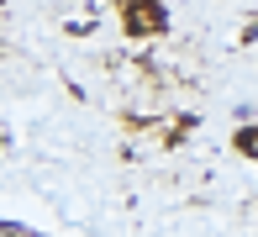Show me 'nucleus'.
Wrapping results in <instances>:
<instances>
[{
  "label": "nucleus",
  "mask_w": 258,
  "mask_h": 237,
  "mask_svg": "<svg viewBox=\"0 0 258 237\" xmlns=\"http://www.w3.org/2000/svg\"><path fill=\"white\" fill-rule=\"evenodd\" d=\"M121 16H126V32L132 37H153V32H163V0H126L121 6Z\"/></svg>",
  "instance_id": "nucleus-1"
},
{
  "label": "nucleus",
  "mask_w": 258,
  "mask_h": 237,
  "mask_svg": "<svg viewBox=\"0 0 258 237\" xmlns=\"http://www.w3.org/2000/svg\"><path fill=\"white\" fill-rule=\"evenodd\" d=\"M237 148H242V153H248V158L258 163V127H242V132H237Z\"/></svg>",
  "instance_id": "nucleus-2"
},
{
  "label": "nucleus",
  "mask_w": 258,
  "mask_h": 237,
  "mask_svg": "<svg viewBox=\"0 0 258 237\" xmlns=\"http://www.w3.org/2000/svg\"><path fill=\"white\" fill-rule=\"evenodd\" d=\"M0 6H6V0H0Z\"/></svg>",
  "instance_id": "nucleus-3"
}]
</instances>
